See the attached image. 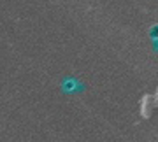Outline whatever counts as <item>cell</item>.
<instances>
[{
    "label": "cell",
    "instance_id": "1",
    "mask_svg": "<svg viewBox=\"0 0 158 142\" xmlns=\"http://www.w3.org/2000/svg\"><path fill=\"white\" fill-rule=\"evenodd\" d=\"M151 37H153V39H156V37H158V26H155V28L151 30Z\"/></svg>",
    "mask_w": 158,
    "mask_h": 142
}]
</instances>
